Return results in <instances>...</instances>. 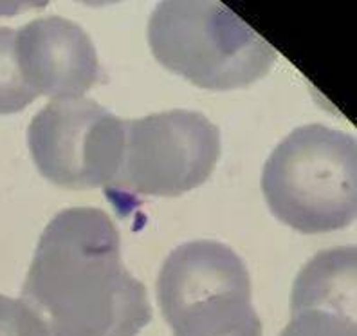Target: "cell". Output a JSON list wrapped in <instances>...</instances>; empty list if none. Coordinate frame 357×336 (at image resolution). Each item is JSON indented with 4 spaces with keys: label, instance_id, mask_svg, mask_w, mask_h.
<instances>
[{
    "label": "cell",
    "instance_id": "6da1fadb",
    "mask_svg": "<svg viewBox=\"0 0 357 336\" xmlns=\"http://www.w3.org/2000/svg\"><path fill=\"white\" fill-rule=\"evenodd\" d=\"M20 302L44 336H137L152 320L118 228L98 208H67L45 226Z\"/></svg>",
    "mask_w": 357,
    "mask_h": 336
},
{
    "label": "cell",
    "instance_id": "7a4b0ae2",
    "mask_svg": "<svg viewBox=\"0 0 357 336\" xmlns=\"http://www.w3.org/2000/svg\"><path fill=\"white\" fill-rule=\"evenodd\" d=\"M149 42L155 60L208 91L249 87L269 75L278 52L222 2L168 0L153 9Z\"/></svg>",
    "mask_w": 357,
    "mask_h": 336
},
{
    "label": "cell",
    "instance_id": "3957f363",
    "mask_svg": "<svg viewBox=\"0 0 357 336\" xmlns=\"http://www.w3.org/2000/svg\"><path fill=\"white\" fill-rule=\"evenodd\" d=\"M261 192L273 215L301 233L349 226L357 208L356 138L321 123L292 131L267 159Z\"/></svg>",
    "mask_w": 357,
    "mask_h": 336
},
{
    "label": "cell",
    "instance_id": "277c9868",
    "mask_svg": "<svg viewBox=\"0 0 357 336\" xmlns=\"http://www.w3.org/2000/svg\"><path fill=\"white\" fill-rule=\"evenodd\" d=\"M157 298L174 336H261L245 264L215 240L174 249L157 279Z\"/></svg>",
    "mask_w": 357,
    "mask_h": 336
},
{
    "label": "cell",
    "instance_id": "5b68a950",
    "mask_svg": "<svg viewBox=\"0 0 357 336\" xmlns=\"http://www.w3.org/2000/svg\"><path fill=\"white\" fill-rule=\"evenodd\" d=\"M220 156V132L204 114L175 109L125 122L121 165L109 193L172 197L201 187Z\"/></svg>",
    "mask_w": 357,
    "mask_h": 336
},
{
    "label": "cell",
    "instance_id": "8992f818",
    "mask_svg": "<svg viewBox=\"0 0 357 336\" xmlns=\"http://www.w3.org/2000/svg\"><path fill=\"white\" fill-rule=\"evenodd\" d=\"M27 141L36 168L51 183L107 188L121 165L125 119L89 98L52 100L33 118Z\"/></svg>",
    "mask_w": 357,
    "mask_h": 336
},
{
    "label": "cell",
    "instance_id": "52a82bcc",
    "mask_svg": "<svg viewBox=\"0 0 357 336\" xmlns=\"http://www.w3.org/2000/svg\"><path fill=\"white\" fill-rule=\"evenodd\" d=\"M15 52L36 98H82L103 78L92 40L78 24L61 17L36 18L15 31Z\"/></svg>",
    "mask_w": 357,
    "mask_h": 336
},
{
    "label": "cell",
    "instance_id": "ba28073f",
    "mask_svg": "<svg viewBox=\"0 0 357 336\" xmlns=\"http://www.w3.org/2000/svg\"><path fill=\"white\" fill-rule=\"evenodd\" d=\"M291 316L280 336H357L356 298L292 297Z\"/></svg>",
    "mask_w": 357,
    "mask_h": 336
},
{
    "label": "cell",
    "instance_id": "9c48e42d",
    "mask_svg": "<svg viewBox=\"0 0 357 336\" xmlns=\"http://www.w3.org/2000/svg\"><path fill=\"white\" fill-rule=\"evenodd\" d=\"M36 94L24 80L15 52V29L0 27V114L24 110Z\"/></svg>",
    "mask_w": 357,
    "mask_h": 336
},
{
    "label": "cell",
    "instance_id": "30bf717a",
    "mask_svg": "<svg viewBox=\"0 0 357 336\" xmlns=\"http://www.w3.org/2000/svg\"><path fill=\"white\" fill-rule=\"evenodd\" d=\"M0 336H44V333L22 302L0 295Z\"/></svg>",
    "mask_w": 357,
    "mask_h": 336
}]
</instances>
